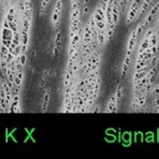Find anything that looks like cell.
Here are the masks:
<instances>
[{
  "label": "cell",
  "mask_w": 159,
  "mask_h": 159,
  "mask_svg": "<svg viewBox=\"0 0 159 159\" xmlns=\"http://www.w3.org/2000/svg\"><path fill=\"white\" fill-rule=\"evenodd\" d=\"M158 36L156 34V32L154 31V33L152 34V36L150 37L149 39V47H153V46H156L157 45V42H158Z\"/></svg>",
  "instance_id": "7c38bea8"
},
{
  "label": "cell",
  "mask_w": 159,
  "mask_h": 159,
  "mask_svg": "<svg viewBox=\"0 0 159 159\" xmlns=\"http://www.w3.org/2000/svg\"><path fill=\"white\" fill-rule=\"evenodd\" d=\"M62 9H63V0H57L54 10H53L52 14V23L54 25L55 23L60 21L61 14H62Z\"/></svg>",
  "instance_id": "7a4b0ae2"
},
{
  "label": "cell",
  "mask_w": 159,
  "mask_h": 159,
  "mask_svg": "<svg viewBox=\"0 0 159 159\" xmlns=\"http://www.w3.org/2000/svg\"><path fill=\"white\" fill-rule=\"evenodd\" d=\"M117 107H119V104H117V103H116V96H115V93H112L111 99H109L108 101L107 112H116Z\"/></svg>",
  "instance_id": "277c9868"
},
{
  "label": "cell",
  "mask_w": 159,
  "mask_h": 159,
  "mask_svg": "<svg viewBox=\"0 0 159 159\" xmlns=\"http://www.w3.org/2000/svg\"><path fill=\"white\" fill-rule=\"evenodd\" d=\"M23 75H24L23 71H18L17 72V75L15 76V79H14V85H18V87H21L22 80H23Z\"/></svg>",
  "instance_id": "30bf717a"
},
{
  "label": "cell",
  "mask_w": 159,
  "mask_h": 159,
  "mask_svg": "<svg viewBox=\"0 0 159 159\" xmlns=\"http://www.w3.org/2000/svg\"><path fill=\"white\" fill-rule=\"evenodd\" d=\"M137 39L138 38H137L136 30H133L131 32V34H130V36H129L127 47H126V54H125V56H131L133 49H134V47H135V44H136Z\"/></svg>",
  "instance_id": "3957f363"
},
{
  "label": "cell",
  "mask_w": 159,
  "mask_h": 159,
  "mask_svg": "<svg viewBox=\"0 0 159 159\" xmlns=\"http://www.w3.org/2000/svg\"><path fill=\"white\" fill-rule=\"evenodd\" d=\"M129 64H130V56H125L123 64H122V68H121V78H124L126 77L128 73V69H129Z\"/></svg>",
  "instance_id": "8992f818"
},
{
  "label": "cell",
  "mask_w": 159,
  "mask_h": 159,
  "mask_svg": "<svg viewBox=\"0 0 159 159\" xmlns=\"http://www.w3.org/2000/svg\"><path fill=\"white\" fill-rule=\"evenodd\" d=\"M141 1L142 0H133L129 4L127 8V14H126V24L127 25L138 19V13H139Z\"/></svg>",
  "instance_id": "6da1fadb"
},
{
  "label": "cell",
  "mask_w": 159,
  "mask_h": 159,
  "mask_svg": "<svg viewBox=\"0 0 159 159\" xmlns=\"http://www.w3.org/2000/svg\"><path fill=\"white\" fill-rule=\"evenodd\" d=\"M50 93H51V89L48 88L47 92H46V93H45V96H44V100H43V104H42V112H46L47 108H48L49 101H50Z\"/></svg>",
  "instance_id": "52a82bcc"
},
{
  "label": "cell",
  "mask_w": 159,
  "mask_h": 159,
  "mask_svg": "<svg viewBox=\"0 0 159 159\" xmlns=\"http://www.w3.org/2000/svg\"><path fill=\"white\" fill-rule=\"evenodd\" d=\"M100 111V104H97V107L95 109H93V112H99Z\"/></svg>",
  "instance_id": "7402d4cb"
},
{
  "label": "cell",
  "mask_w": 159,
  "mask_h": 159,
  "mask_svg": "<svg viewBox=\"0 0 159 159\" xmlns=\"http://www.w3.org/2000/svg\"><path fill=\"white\" fill-rule=\"evenodd\" d=\"M155 78H156L157 80H159V71H158V70H157L156 74H155Z\"/></svg>",
  "instance_id": "603a6c76"
},
{
  "label": "cell",
  "mask_w": 159,
  "mask_h": 159,
  "mask_svg": "<svg viewBox=\"0 0 159 159\" xmlns=\"http://www.w3.org/2000/svg\"><path fill=\"white\" fill-rule=\"evenodd\" d=\"M115 93V96H116V103H117V104H119L120 100L122 99V85L121 84L117 85Z\"/></svg>",
  "instance_id": "9c48e42d"
},
{
  "label": "cell",
  "mask_w": 159,
  "mask_h": 159,
  "mask_svg": "<svg viewBox=\"0 0 159 159\" xmlns=\"http://www.w3.org/2000/svg\"><path fill=\"white\" fill-rule=\"evenodd\" d=\"M152 107H153V108L159 107V97H156V99L153 100V101H152Z\"/></svg>",
  "instance_id": "44dd1931"
},
{
  "label": "cell",
  "mask_w": 159,
  "mask_h": 159,
  "mask_svg": "<svg viewBox=\"0 0 159 159\" xmlns=\"http://www.w3.org/2000/svg\"><path fill=\"white\" fill-rule=\"evenodd\" d=\"M151 93H152V96H154V97L159 96V83H157L156 85H153V88L151 89Z\"/></svg>",
  "instance_id": "ac0fdd59"
},
{
  "label": "cell",
  "mask_w": 159,
  "mask_h": 159,
  "mask_svg": "<svg viewBox=\"0 0 159 159\" xmlns=\"http://www.w3.org/2000/svg\"><path fill=\"white\" fill-rule=\"evenodd\" d=\"M156 48H157V53H159V38H158V42L156 45Z\"/></svg>",
  "instance_id": "cb8c5ba5"
},
{
  "label": "cell",
  "mask_w": 159,
  "mask_h": 159,
  "mask_svg": "<svg viewBox=\"0 0 159 159\" xmlns=\"http://www.w3.org/2000/svg\"><path fill=\"white\" fill-rule=\"evenodd\" d=\"M158 68H159V63H158Z\"/></svg>",
  "instance_id": "d4e9b609"
},
{
  "label": "cell",
  "mask_w": 159,
  "mask_h": 159,
  "mask_svg": "<svg viewBox=\"0 0 159 159\" xmlns=\"http://www.w3.org/2000/svg\"><path fill=\"white\" fill-rule=\"evenodd\" d=\"M145 26H144V24H143V22H141V23H139L137 25V27H136V34H137V38L139 37V36L143 33V31L145 30Z\"/></svg>",
  "instance_id": "5bb4252c"
},
{
  "label": "cell",
  "mask_w": 159,
  "mask_h": 159,
  "mask_svg": "<svg viewBox=\"0 0 159 159\" xmlns=\"http://www.w3.org/2000/svg\"><path fill=\"white\" fill-rule=\"evenodd\" d=\"M158 63H159V56L154 55L151 60H150L149 62V67H158Z\"/></svg>",
  "instance_id": "4fadbf2b"
},
{
  "label": "cell",
  "mask_w": 159,
  "mask_h": 159,
  "mask_svg": "<svg viewBox=\"0 0 159 159\" xmlns=\"http://www.w3.org/2000/svg\"><path fill=\"white\" fill-rule=\"evenodd\" d=\"M108 1H109V0H100L99 4H97V5H99L101 8V9H103L105 12V10H107V8H108Z\"/></svg>",
  "instance_id": "e0dca14e"
},
{
  "label": "cell",
  "mask_w": 159,
  "mask_h": 159,
  "mask_svg": "<svg viewBox=\"0 0 159 159\" xmlns=\"http://www.w3.org/2000/svg\"><path fill=\"white\" fill-rule=\"evenodd\" d=\"M154 30L153 28H149V29L145 32V35H144V38H146V39H150V37H151L152 36V34L154 33Z\"/></svg>",
  "instance_id": "d6986e66"
},
{
  "label": "cell",
  "mask_w": 159,
  "mask_h": 159,
  "mask_svg": "<svg viewBox=\"0 0 159 159\" xmlns=\"http://www.w3.org/2000/svg\"><path fill=\"white\" fill-rule=\"evenodd\" d=\"M71 81H72V76H71L70 73L67 72L66 75H65V80H64V85H65V88H67L68 85L71 84Z\"/></svg>",
  "instance_id": "2e32d148"
},
{
  "label": "cell",
  "mask_w": 159,
  "mask_h": 159,
  "mask_svg": "<svg viewBox=\"0 0 159 159\" xmlns=\"http://www.w3.org/2000/svg\"><path fill=\"white\" fill-rule=\"evenodd\" d=\"M61 38H62V34H61V32L58 31L57 32V35H56V38H55V46L56 48L59 49V51L61 50V45H62V40H61Z\"/></svg>",
  "instance_id": "8fae6325"
},
{
  "label": "cell",
  "mask_w": 159,
  "mask_h": 159,
  "mask_svg": "<svg viewBox=\"0 0 159 159\" xmlns=\"http://www.w3.org/2000/svg\"><path fill=\"white\" fill-rule=\"evenodd\" d=\"M92 33L93 31L91 29V27H89V24L87 23L85 25V28H84V44H89L92 42L93 40V37H92Z\"/></svg>",
  "instance_id": "5b68a950"
},
{
  "label": "cell",
  "mask_w": 159,
  "mask_h": 159,
  "mask_svg": "<svg viewBox=\"0 0 159 159\" xmlns=\"http://www.w3.org/2000/svg\"><path fill=\"white\" fill-rule=\"evenodd\" d=\"M48 4H49L48 2L42 0V2H41V6H40V12H39L40 16H43L45 14V11H46L47 7H48Z\"/></svg>",
  "instance_id": "9a60e30c"
},
{
  "label": "cell",
  "mask_w": 159,
  "mask_h": 159,
  "mask_svg": "<svg viewBox=\"0 0 159 159\" xmlns=\"http://www.w3.org/2000/svg\"><path fill=\"white\" fill-rule=\"evenodd\" d=\"M147 48H149V39L143 38V40H142V42L139 46V49H138V51H137V54H140V53L145 52V50Z\"/></svg>",
  "instance_id": "ba28073f"
},
{
  "label": "cell",
  "mask_w": 159,
  "mask_h": 159,
  "mask_svg": "<svg viewBox=\"0 0 159 159\" xmlns=\"http://www.w3.org/2000/svg\"><path fill=\"white\" fill-rule=\"evenodd\" d=\"M122 139H123V141L130 142V133H128V132H124L123 135H122Z\"/></svg>",
  "instance_id": "ffe728a7"
}]
</instances>
